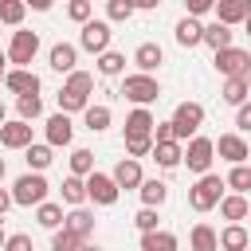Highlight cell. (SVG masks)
<instances>
[{
  "mask_svg": "<svg viewBox=\"0 0 251 251\" xmlns=\"http://www.w3.org/2000/svg\"><path fill=\"white\" fill-rule=\"evenodd\" d=\"M224 176L220 173H204L192 188H188V204H192V212H212L220 200H224Z\"/></svg>",
  "mask_w": 251,
  "mask_h": 251,
  "instance_id": "1",
  "label": "cell"
},
{
  "mask_svg": "<svg viewBox=\"0 0 251 251\" xmlns=\"http://www.w3.org/2000/svg\"><path fill=\"white\" fill-rule=\"evenodd\" d=\"M122 94H126L133 106L149 110V102L161 98V82H157L153 75H126V78H122Z\"/></svg>",
  "mask_w": 251,
  "mask_h": 251,
  "instance_id": "2",
  "label": "cell"
},
{
  "mask_svg": "<svg viewBox=\"0 0 251 251\" xmlns=\"http://www.w3.org/2000/svg\"><path fill=\"white\" fill-rule=\"evenodd\" d=\"M169 122H173V137H176V141H192L196 129L204 126V106H200V102H180Z\"/></svg>",
  "mask_w": 251,
  "mask_h": 251,
  "instance_id": "3",
  "label": "cell"
},
{
  "mask_svg": "<svg viewBox=\"0 0 251 251\" xmlns=\"http://www.w3.org/2000/svg\"><path fill=\"white\" fill-rule=\"evenodd\" d=\"M47 200V180H43V173H24L16 184H12V204H20V208H39Z\"/></svg>",
  "mask_w": 251,
  "mask_h": 251,
  "instance_id": "4",
  "label": "cell"
},
{
  "mask_svg": "<svg viewBox=\"0 0 251 251\" xmlns=\"http://www.w3.org/2000/svg\"><path fill=\"white\" fill-rule=\"evenodd\" d=\"M184 165H188V173H196V176H204V173H212V161H216V145H212V137H192L188 141V149H184V157H180Z\"/></svg>",
  "mask_w": 251,
  "mask_h": 251,
  "instance_id": "5",
  "label": "cell"
},
{
  "mask_svg": "<svg viewBox=\"0 0 251 251\" xmlns=\"http://www.w3.org/2000/svg\"><path fill=\"white\" fill-rule=\"evenodd\" d=\"M39 51V35L35 31H12V43H8V63H16V71H27V63L35 59Z\"/></svg>",
  "mask_w": 251,
  "mask_h": 251,
  "instance_id": "6",
  "label": "cell"
},
{
  "mask_svg": "<svg viewBox=\"0 0 251 251\" xmlns=\"http://www.w3.org/2000/svg\"><path fill=\"white\" fill-rule=\"evenodd\" d=\"M118 196H122V188L114 184V176L110 173H90L86 176V200H94V204H102V208H110V204H118Z\"/></svg>",
  "mask_w": 251,
  "mask_h": 251,
  "instance_id": "7",
  "label": "cell"
},
{
  "mask_svg": "<svg viewBox=\"0 0 251 251\" xmlns=\"http://www.w3.org/2000/svg\"><path fill=\"white\" fill-rule=\"evenodd\" d=\"M110 39H114V27H110L106 20H90V24H82V35H78L82 51L102 55V51H110Z\"/></svg>",
  "mask_w": 251,
  "mask_h": 251,
  "instance_id": "8",
  "label": "cell"
},
{
  "mask_svg": "<svg viewBox=\"0 0 251 251\" xmlns=\"http://www.w3.org/2000/svg\"><path fill=\"white\" fill-rule=\"evenodd\" d=\"M216 71L224 78H247L251 75V59H247V51L227 47V51H216Z\"/></svg>",
  "mask_w": 251,
  "mask_h": 251,
  "instance_id": "9",
  "label": "cell"
},
{
  "mask_svg": "<svg viewBox=\"0 0 251 251\" xmlns=\"http://www.w3.org/2000/svg\"><path fill=\"white\" fill-rule=\"evenodd\" d=\"M212 145L227 165H247V157H251V149H247V141L239 133H220V141H212Z\"/></svg>",
  "mask_w": 251,
  "mask_h": 251,
  "instance_id": "10",
  "label": "cell"
},
{
  "mask_svg": "<svg viewBox=\"0 0 251 251\" xmlns=\"http://www.w3.org/2000/svg\"><path fill=\"white\" fill-rule=\"evenodd\" d=\"M63 227H67L75 239L90 243V235H94V212H90V208H71V212L63 216Z\"/></svg>",
  "mask_w": 251,
  "mask_h": 251,
  "instance_id": "11",
  "label": "cell"
},
{
  "mask_svg": "<svg viewBox=\"0 0 251 251\" xmlns=\"http://www.w3.org/2000/svg\"><path fill=\"white\" fill-rule=\"evenodd\" d=\"M0 145H4V149H27V145H31V126L20 122V118H16V122H4V126H0Z\"/></svg>",
  "mask_w": 251,
  "mask_h": 251,
  "instance_id": "12",
  "label": "cell"
},
{
  "mask_svg": "<svg viewBox=\"0 0 251 251\" xmlns=\"http://www.w3.org/2000/svg\"><path fill=\"white\" fill-rule=\"evenodd\" d=\"M71 137H75V122H71L67 114H51V118H47V145H51V149L71 145Z\"/></svg>",
  "mask_w": 251,
  "mask_h": 251,
  "instance_id": "13",
  "label": "cell"
},
{
  "mask_svg": "<svg viewBox=\"0 0 251 251\" xmlns=\"http://www.w3.org/2000/svg\"><path fill=\"white\" fill-rule=\"evenodd\" d=\"M110 176H114L118 188H141V180H145V176H141V161H133V157H122Z\"/></svg>",
  "mask_w": 251,
  "mask_h": 251,
  "instance_id": "14",
  "label": "cell"
},
{
  "mask_svg": "<svg viewBox=\"0 0 251 251\" xmlns=\"http://www.w3.org/2000/svg\"><path fill=\"white\" fill-rule=\"evenodd\" d=\"M251 16V0H220L216 4V24L231 27V24H243Z\"/></svg>",
  "mask_w": 251,
  "mask_h": 251,
  "instance_id": "15",
  "label": "cell"
},
{
  "mask_svg": "<svg viewBox=\"0 0 251 251\" xmlns=\"http://www.w3.org/2000/svg\"><path fill=\"white\" fill-rule=\"evenodd\" d=\"M133 63H137V75H153V71L165 63V51H161V43H141V47L133 51Z\"/></svg>",
  "mask_w": 251,
  "mask_h": 251,
  "instance_id": "16",
  "label": "cell"
},
{
  "mask_svg": "<svg viewBox=\"0 0 251 251\" xmlns=\"http://www.w3.org/2000/svg\"><path fill=\"white\" fill-rule=\"evenodd\" d=\"M4 86H8L16 98L39 94V75H31V71H8V75H4Z\"/></svg>",
  "mask_w": 251,
  "mask_h": 251,
  "instance_id": "17",
  "label": "cell"
},
{
  "mask_svg": "<svg viewBox=\"0 0 251 251\" xmlns=\"http://www.w3.org/2000/svg\"><path fill=\"white\" fill-rule=\"evenodd\" d=\"M216 208H220V216H224L227 224H243V220H247V212H251V200H247V196H235V192H227V196H224Z\"/></svg>",
  "mask_w": 251,
  "mask_h": 251,
  "instance_id": "18",
  "label": "cell"
},
{
  "mask_svg": "<svg viewBox=\"0 0 251 251\" xmlns=\"http://www.w3.org/2000/svg\"><path fill=\"white\" fill-rule=\"evenodd\" d=\"M47 59H51V71L71 75V71H75V63H78V47H75V43H55Z\"/></svg>",
  "mask_w": 251,
  "mask_h": 251,
  "instance_id": "19",
  "label": "cell"
},
{
  "mask_svg": "<svg viewBox=\"0 0 251 251\" xmlns=\"http://www.w3.org/2000/svg\"><path fill=\"white\" fill-rule=\"evenodd\" d=\"M153 114L149 110H141V106H133L129 110V118H126V137H153Z\"/></svg>",
  "mask_w": 251,
  "mask_h": 251,
  "instance_id": "20",
  "label": "cell"
},
{
  "mask_svg": "<svg viewBox=\"0 0 251 251\" xmlns=\"http://www.w3.org/2000/svg\"><path fill=\"white\" fill-rule=\"evenodd\" d=\"M216 239H220V251H247V243H251L243 224H227L224 231H216Z\"/></svg>",
  "mask_w": 251,
  "mask_h": 251,
  "instance_id": "21",
  "label": "cell"
},
{
  "mask_svg": "<svg viewBox=\"0 0 251 251\" xmlns=\"http://www.w3.org/2000/svg\"><path fill=\"white\" fill-rule=\"evenodd\" d=\"M24 161H27V173H43V169L55 161V153H51V145H47V141H43V145H39V141H31V145L24 149Z\"/></svg>",
  "mask_w": 251,
  "mask_h": 251,
  "instance_id": "22",
  "label": "cell"
},
{
  "mask_svg": "<svg viewBox=\"0 0 251 251\" xmlns=\"http://www.w3.org/2000/svg\"><path fill=\"white\" fill-rule=\"evenodd\" d=\"M188 247H192V251H220L216 227H212V224H196V227L188 231Z\"/></svg>",
  "mask_w": 251,
  "mask_h": 251,
  "instance_id": "23",
  "label": "cell"
},
{
  "mask_svg": "<svg viewBox=\"0 0 251 251\" xmlns=\"http://www.w3.org/2000/svg\"><path fill=\"white\" fill-rule=\"evenodd\" d=\"M176 43H180V47H196V43H204V24L192 20V16H184V20L176 24Z\"/></svg>",
  "mask_w": 251,
  "mask_h": 251,
  "instance_id": "24",
  "label": "cell"
},
{
  "mask_svg": "<svg viewBox=\"0 0 251 251\" xmlns=\"http://www.w3.org/2000/svg\"><path fill=\"white\" fill-rule=\"evenodd\" d=\"M180 243H176V235L173 231H165V227H157V231H145L141 235V251H176Z\"/></svg>",
  "mask_w": 251,
  "mask_h": 251,
  "instance_id": "25",
  "label": "cell"
},
{
  "mask_svg": "<svg viewBox=\"0 0 251 251\" xmlns=\"http://www.w3.org/2000/svg\"><path fill=\"white\" fill-rule=\"evenodd\" d=\"M82 122H86L90 133H102V129H110L114 114H110V106H86V110H82Z\"/></svg>",
  "mask_w": 251,
  "mask_h": 251,
  "instance_id": "26",
  "label": "cell"
},
{
  "mask_svg": "<svg viewBox=\"0 0 251 251\" xmlns=\"http://www.w3.org/2000/svg\"><path fill=\"white\" fill-rule=\"evenodd\" d=\"M141 200H145V208H161L165 200H169V184L165 180H141Z\"/></svg>",
  "mask_w": 251,
  "mask_h": 251,
  "instance_id": "27",
  "label": "cell"
},
{
  "mask_svg": "<svg viewBox=\"0 0 251 251\" xmlns=\"http://www.w3.org/2000/svg\"><path fill=\"white\" fill-rule=\"evenodd\" d=\"M35 220H39V227H47V231H59V227H63V204H51V200H43V204L35 208Z\"/></svg>",
  "mask_w": 251,
  "mask_h": 251,
  "instance_id": "28",
  "label": "cell"
},
{
  "mask_svg": "<svg viewBox=\"0 0 251 251\" xmlns=\"http://www.w3.org/2000/svg\"><path fill=\"white\" fill-rule=\"evenodd\" d=\"M224 184H227L235 196H247V192H251V165H231V173L224 176Z\"/></svg>",
  "mask_w": 251,
  "mask_h": 251,
  "instance_id": "29",
  "label": "cell"
},
{
  "mask_svg": "<svg viewBox=\"0 0 251 251\" xmlns=\"http://www.w3.org/2000/svg\"><path fill=\"white\" fill-rule=\"evenodd\" d=\"M231 35H235V31L224 27V24H208V27H204V43H208L212 51H227V47H231Z\"/></svg>",
  "mask_w": 251,
  "mask_h": 251,
  "instance_id": "30",
  "label": "cell"
},
{
  "mask_svg": "<svg viewBox=\"0 0 251 251\" xmlns=\"http://www.w3.org/2000/svg\"><path fill=\"white\" fill-rule=\"evenodd\" d=\"M98 75H106V78L126 75V55H122V51H102V55H98Z\"/></svg>",
  "mask_w": 251,
  "mask_h": 251,
  "instance_id": "31",
  "label": "cell"
},
{
  "mask_svg": "<svg viewBox=\"0 0 251 251\" xmlns=\"http://www.w3.org/2000/svg\"><path fill=\"white\" fill-rule=\"evenodd\" d=\"M63 90H71V94H78V98H90V90H94V75H90V71H71L67 82H63Z\"/></svg>",
  "mask_w": 251,
  "mask_h": 251,
  "instance_id": "32",
  "label": "cell"
},
{
  "mask_svg": "<svg viewBox=\"0 0 251 251\" xmlns=\"http://www.w3.org/2000/svg\"><path fill=\"white\" fill-rule=\"evenodd\" d=\"M180 157H184V149H180L176 141H165V145H153V161H157L161 169H176V165H180Z\"/></svg>",
  "mask_w": 251,
  "mask_h": 251,
  "instance_id": "33",
  "label": "cell"
},
{
  "mask_svg": "<svg viewBox=\"0 0 251 251\" xmlns=\"http://www.w3.org/2000/svg\"><path fill=\"white\" fill-rule=\"evenodd\" d=\"M63 200H67L71 208H82V204H86V180H82V176H67V180H63Z\"/></svg>",
  "mask_w": 251,
  "mask_h": 251,
  "instance_id": "34",
  "label": "cell"
},
{
  "mask_svg": "<svg viewBox=\"0 0 251 251\" xmlns=\"http://www.w3.org/2000/svg\"><path fill=\"white\" fill-rule=\"evenodd\" d=\"M220 94H224V102H227V106H235V110H239V106L247 102V78H227Z\"/></svg>",
  "mask_w": 251,
  "mask_h": 251,
  "instance_id": "35",
  "label": "cell"
},
{
  "mask_svg": "<svg viewBox=\"0 0 251 251\" xmlns=\"http://www.w3.org/2000/svg\"><path fill=\"white\" fill-rule=\"evenodd\" d=\"M16 110H20V122H35L39 114H43V98L39 94H24V98H16Z\"/></svg>",
  "mask_w": 251,
  "mask_h": 251,
  "instance_id": "36",
  "label": "cell"
},
{
  "mask_svg": "<svg viewBox=\"0 0 251 251\" xmlns=\"http://www.w3.org/2000/svg\"><path fill=\"white\" fill-rule=\"evenodd\" d=\"M24 12H27V4H24V0H0V24L20 27V24H24Z\"/></svg>",
  "mask_w": 251,
  "mask_h": 251,
  "instance_id": "37",
  "label": "cell"
},
{
  "mask_svg": "<svg viewBox=\"0 0 251 251\" xmlns=\"http://www.w3.org/2000/svg\"><path fill=\"white\" fill-rule=\"evenodd\" d=\"M90 173H94V153L90 149H75L71 153V176H82L86 180Z\"/></svg>",
  "mask_w": 251,
  "mask_h": 251,
  "instance_id": "38",
  "label": "cell"
},
{
  "mask_svg": "<svg viewBox=\"0 0 251 251\" xmlns=\"http://www.w3.org/2000/svg\"><path fill=\"white\" fill-rule=\"evenodd\" d=\"M133 16V4L129 0H110L106 4V24H126Z\"/></svg>",
  "mask_w": 251,
  "mask_h": 251,
  "instance_id": "39",
  "label": "cell"
},
{
  "mask_svg": "<svg viewBox=\"0 0 251 251\" xmlns=\"http://www.w3.org/2000/svg\"><path fill=\"white\" fill-rule=\"evenodd\" d=\"M82 247V239H75L67 227H59L55 235H51V251H78Z\"/></svg>",
  "mask_w": 251,
  "mask_h": 251,
  "instance_id": "40",
  "label": "cell"
},
{
  "mask_svg": "<svg viewBox=\"0 0 251 251\" xmlns=\"http://www.w3.org/2000/svg\"><path fill=\"white\" fill-rule=\"evenodd\" d=\"M145 153H153V137H126V157H145Z\"/></svg>",
  "mask_w": 251,
  "mask_h": 251,
  "instance_id": "41",
  "label": "cell"
},
{
  "mask_svg": "<svg viewBox=\"0 0 251 251\" xmlns=\"http://www.w3.org/2000/svg\"><path fill=\"white\" fill-rule=\"evenodd\" d=\"M90 12H94L90 0H71V4H67V16H71L75 24H90Z\"/></svg>",
  "mask_w": 251,
  "mask_h": 251,
  "instance_id": "42",
  "label": "cell"
},
{
  "mask_svg": "<svg viewBox=\"0 0 251 251\" xmlns=\"http://www.w3.org/2000/svg\"><path fill=\"white\" fill-rule=\"evenodd\" d=\"M133 224H137L141 235H145V231H157V208H141V212L133 216Z\"/></svg>",
  "mask_w": 251,
  "mask_h": 251,
  "instance_id": "43",
  "label": "cell"
},
{
  "mask_svg": "<svg viewBox=\"0 0 251 251\" xmlns=\"http://www.w3.org/2000/svg\"><path fill=\"white\" fill-rule=\"evenodd\" d=\"M4 251H31V235H24V231L8 235V239H4Z\"/></svg>",
  "mask_w": 251,
  "mask_h": 251,
  "instance_id": "44",
  "label": "cell"
},
{
  "mask_svg": "<svg viewBox=\"0 0 251 251\" xmlns=\"http://www.w3.org/2000/svg\"><path fill=\"white\" fill-rule=\"evenodd\" d=\"M235 129H243V133L251 129V102H243V106L235 110Z\"/></svg>",
  "mask_w": 251,
  "mask_h": 251,
  "instance_id": "45",
  "label": "cell"
},
{
  "mask_svg": "<svg viewBox=\"0 0 251 251\" xmlns=\"http://www.w3.org/2000/svg\"><path fill=\"white\" fill-rule=\"evenodd\" d=\"M204 12H212V0H188V16H192V20L204 16Z\"/></svg>",
  "mask_w": 251,
  "mask_h": 251,
  "instance_id": "46",
  "label": "cell"
},
{
  "mask_svg": "<svg viewBox=\"0 0 251 251\" xmlns=\"http://www.w3.org/2000/svg\"><path fill=\"white\" fill-rule=\"evenodd\" d=\"M8 208H12V192H8V188H0V216H4Z\"/></svg>",
  "mask_w": 251,
  "mask_h": 251,
  "instance_id": "47",
  "label": "cell"
},
{
  "mask_svg": "<svg viewBox=\"0 0 251 251\" xmlns=\"http://www.w3.org/2000/svg\"><path fill=\"white\" fill-rule=\"evenodd\" d=\"M4 75H8V55L0 51V82H4Z\"/></svg>",
  "mask_w": 251,
  "mask_h": 251,
  "instance_id": "48",
  "label": "cell"
},
{
  "mask_svg": "<svg viewBox=\"0 0 251 251\" xmlns=\"http://www.w3.org/2000/svg\"><path fill=\"white\" fill-rule=\"evenodd\" d=\"M78 251H102V247H98V243H82Z\"/></svg>",
  "mask_w": 251,
  "mask_h": 251,
  "instance_id": "49",
  "label": "cell"
},
{
  "mask_svg": "<svg viewBox=\"0 0 251 251\" xmlns=\"http://www.w3.org/2000/svg\"><path fill=\"white\" fill-rule=\"evenodd\" d=\"M4 122H8V110H4V102H0V126H4Z\"/></svg>",
  "mask_w": 251,
  "mask_h": 251,
  "instance_id": "50",
  "label": "cell"
},
{
  "mask_svg": "<svg viewBox=\"0 0 251 251\" xmlns=\"http://www.w3.org/2000/svg\"><path fill=\"white\" fill-rule=\"evenodd\" d=\"M243 31H247V35H251V16H247V20H243Z\"/></svg>",
  "mask_w": 251,
  "mask_h": 251,
  "instance_id": "51",
  "label": "cell"
},
{
  "mask_svg": "<svg viewBox=\"0 0 251 251\" xmlns=\"http://www.w3.org/2000/svg\"><path fill=\"white\" fill-rule=\"evenodd\" d=\"M4 239H8V235H4V227H0V251H4Z\"/></svg>",
  "mask_w": 251,
  "mask_h": 251,
  "instance_id": "52",
  "label": "cell"
},
{
  "mask_svg": "<svg viewBox=\"0 0 251 251\" xmlns=\"http://www.w3.org/2000/svg\"><path fill=\"white\" fill-rule=\"evenodd\" d=\"M247 102H251V75H247Z\"/></svg>",
  "mask_w": 251,
  "mask_h": 251,
  "instance_id": "53",
  "label": "cell"
},
{
  "mask_svg": "<svg viewBox=\"0 0 251 251\" xmlns=\"http://www.w3.org/2000/svg\"><path fill=\"white\" fill-rule=\"evenodd\" d=\"M0 180H4V157H0Z\"/></svg>",
  "mask_w": 251,
  "mask_h": 251,
  "instance_id": "54",
  "label": "cell"
},
{
  "mask_svg": "<svg viewBox=\"0 0 251 251\" xmlns=\"http://www.w3.org/2000/svg\"><path fill=\"white\" fill-rule=\"evenodd\" d=\"M247 220H251V212H247Z\"/></svg>",
  "mask_w": 251,
  "mask_h": 251,
  "instance_id": "55",
  "label": "cell"
},
{
  "mask_svg": "<svg viewBox=\"0 0 251 251\" xmlns=\"http://www.w3.org/2000/svg\"><path fill=\"white\" fill-rule=\"evenodd\" d=\"M247 59H251V51H247Z\"/></svg>",
  "mask_w": 251,
  "mask_h": 251,
  "instance_id": "56",
  "label": "cell"
},
{
  "mask_svg": "<svg viewBox=\"0 0 251 251\" xmlns=\"http://www.w3.org/2000/svg\"><path fill=\"white\" fill-rule=\"evenodd\" d=\"M247 251H251V243H247Z\"/></svg>",
  "mask_w": 251,
  "mask_h": 251,
  "instance_id": "57",
  "label": "cell"
}]
</instances>
